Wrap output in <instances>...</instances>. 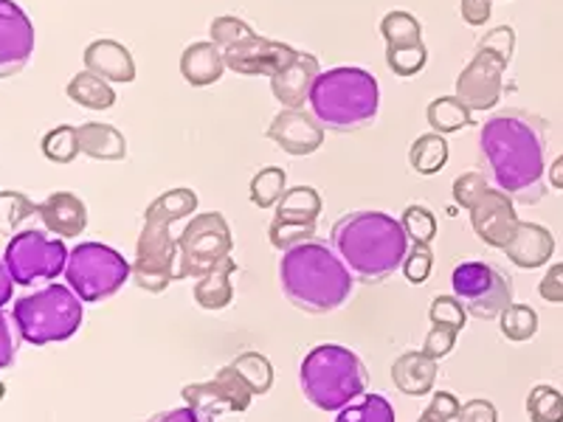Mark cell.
Here are the masks:
<instances>
[{"label":"cell","instance_id":"6da1fadb","mask_svg":"<svg viewBox=\"0 0 563 422\" xmlns=\"http://www.w3.org/2000/svg\"><path fill=\"white\" fill-rule=\"evenodd\" d=\"M479 149L496 189L519 203L547 198V122L525 110H501L479 130Z\"/></svg>","mask_w":563,"mask_h":422},{"label":"cell","instance_id":"7a4b0ae2","mask_svg":"<svg viewBox=\"0 0 563 422\" xmlns=\"http://www.w3.org/2000/svg\"><path fill=\"white\" fill-rule=\"evenodd\" d=\"M330 243L352 276L364 285H380L389 279L397 268H404L411 248L400 220L386 211H350L335 220Z\"/></svg>","mask_w":563,"mask_h":422},{"label":"cell","instance_id":"3957f363","mask_svg":"<svg viewBox=\"0 0 563 422\" xmlns=\"http://www.w3.org/2000/svg\"><path fill=\"white\" fill-rule=\"evenodd\" d=\"M279 285L294 308L324 315L350 301L355 276L330 245L310 240L282 254Z\"/></svg>","mask_w":563,"mask_h":422},{"label":"cell","instance_id":"277c9868","mask_svg":"<svg viewBox=\"0 0 563 422\" xmlns=\"http://www.w3.org/2000/svg\"><path fill=\"white\" fill-rule=\"evenodd\" d=\"M198 209V195L192 189H169L158 195L144 211V229L135 243L133 281L147 293H164L169 281H178V237L173 225L186 220Z\"/></svg>","mask_w":563,"mask_h":422},{"label":"cell","instance_id":"5b68a950","mask_svg":"<svg viewBox=\"0 0 563 422\" xmlns=\"http://www.w3.org/2000/svg\"><path fill=\"white\" fill-rule=\"evenodd\" d=\"M310 113L324 130L358 133L378 119L380 88L369 70L355 65L321 70L310 90Z\"/></svg>","mask_w":563,"mask_h":422},{"label":"cell","instance_id":"8992f818","mask_svg":"<svg viewBox=\"0 0 563 422\" xmlns=\"http://www.w3.org/2000/svg\"><path fill=\"white\" fill-rule=\"evenodd\" d=\"M301 395L310 406L327 414H339L344 406L366 395L369 375L364 360L341 344H319L299 366Z\"/></svg>","mask_w":563,"mask_h":422},{"label":"cell","instance_id":"52a82bcc","mask_svg":"<svg viewBox=\"0 0 563 422\" xmlns=\"http://www.w3.org/2000/svg\"><path fill=\"white\" fill-rule=\"evenodd\" d=\"M12 319L20 338L34 346L59 344L79 333L82 299L65 285H48L32 296L14 301Z\"/></svg>","mask_w":563,"mask_h":422},{"label":"cell","instance_id":"ba28073f","mask_svg":"<svg viewBox=\"0 0 563 422\" xmlns=\"http://www.w3.org/2000/svg\"><path fill=\"white\" fill-rule=\"evenodd\" d=\"M516 52L512 26H499L485 34L471 63L456 77V99L471 113H485L501 102L505 93V70Z\"/></svg>","mask_w":563,"mask_h":422},{"label":"cell","instance_id":"9c48e42d","mask_svg":"<svg viewBox=\"0 0 563 422\" xmlns=\"http://www.w3.org/2000/svg\"><path fill=\"white\" fill-rule=\"evenodd\" d=\"M65 279L82 301H104L133 279V265L110 245L82 243L68 254Z\"/></svg>","mask_w":563,"mask_h":422},{"label":"cell","instance_id":"30bf717a","mask_svg":"<svg viewBox=\"0 0 563 422\" xmlns=\"http://www.w3.org/2000/svg\"><path fill=\"white\" fill-rule=\"evenodd\" d=\"M234 240L231 229L220 211H206L186 223L178 234V281L200 279L211 268H218L223 259H229Z\"/></svg>","mask_w":563,"mask_h":422},{"label":"cell","instance_id":"8fae6325","mask_svg":"<svg viewBox=\"0 0 563 422\" xmlns=\"http://www.w3.org/2000/svg\"><path fill=\"white\" fill-rule=\"evenodd\" d=\"M451 288L456 299L465 304L467 315L479 321L499 319L512 304V279L487 263L467 259L451 274Z\"/></svg>","mask_w":563,"mask_h":422},{"label":"cell","instance_id":"7c38bea8","mask_svg":"<svg viewBox=\"0 0 563 422\" xmlns=\"http://www.w3.org/2000/svg\"><path fill=\"white\" fill-rule=\"evenodd\" d=\"M68 254L70 251L65 248L63 240L45 237L40 231H20L9 240L7 251H3V263H7L14 285L29 288L34 281H48L65 274Z\"/></svg>","mask_w":563,"mask_h":422},{"label":"cell","instance_id":"4fadbf2b","mask_svg":"<svg viewBox=\"0 0 563 422\" xmlns=\"http://www.w3.org/2000/svg\"><path fill=\"white\" fill-rule=\"evenodd\" d=\"M254 397L251 386L240 378L231 364L223 366L206 384L184 386V403L203 422H218L225 414H243V411H249Z\"/></svg>","mask_w":563,"mask_h":422},{"label":"cell","instance_id":"5bb4252c","mask_svg":"<svg viewBox=\"0 0 563 422\" xmlns=\"http://www.w3.org/2000/svg\"><path fill=\"white\" fill-rule=\"evenodd\" d=\"M321 214V195L313 186H294L282 195L276 203L274 223L268 229L271 245L276 251H290L301 243H310L316 237V220Z\"/></svg>","mask_w":563,"mask_h":422},{"label":"cell","instance_id":"9a60e30c","mask_svg":"<svg viewBox=\"0 0 563 422\" xmlns=\"http://www.w3.org/2000/svg\"><path fill=\"white\" fill-rule=\"evenodd\" d=\"M223 57L225 68H231L240 77H274L282 68H288L299 57V52L294 45L279 43V40L251 34V37L240 40L238 45L225 48Z\"/></svg>","mask_w":563,"mask_h":422},{"label":"cell","instance_id":"2e32d148","mask_svg":"<svg viewBox=\"0 0 563 422\" xmlns=\"http://www.w3.org/2000/svg\"><path fill=\"white\" fill-rule=\"evenodd\" d=\"M34 54V26L14 0H0V79L18 77Z\"/></svg>","mask_w":563,"mask_h":422},{"label":"cell","instance_id":"e0dca14e","mask_svg":"<svg viewBox=\"0 0 563 422\" xmlns=\"http://www.w3.org/2000/svg\"><path fill=\"white\" fill-rule=\"evenodd\" d=\"M519 211H516V200L501 189H487L485 198L471 209V225L474 234L490 248L505 251V245L516 237L519 231Z\"/></svg>","mask_w":563,"mask_h":422},{"label":"cell","instance_id":"ac0fdd59","mask_svg":"<svg viewBox=\"0 0 563 422\" xmlns=\"http://www.w3.org/2000/svg\"><path fill=\"white\" fill-rule=\"evenodd\" d=\"M265 135L274 141L276 147L285 149L288 155H296V158H301V155H313L316 149H321V144H324V127H321L319 119L305 108L279 110Z\"/></svg>","mask_w":563,"mask_h":422},{"label":"cell","instance_id":"d6986e66","mask_svg":"<svg viewBox=\"0 0 563 422\" xmlns=\"http://www.w3.org/2000/svg\"><path fill=\"white\" fill-rule=\"evenodd\" d=\"M319 74V59L308 52H299V57H296L288 68H282L279 74L271 77V90H274L276 102H279L282 108H305V104L310 102V90H313Z\"/></svg>","mask_w":563,"mask_h":422},{"label":"cell","instance_id":"ffe728a7","mask_svg":"<svg viewBox=\"0 0 563 422\" xmlns=\"http://www.w3.org/2000/svg\"><path fill=\"white\" fill-rule=\"evenodd\" d=\"M85 70L102 77L104 82H133L135 79V59L130 48L119 40H93L82 54Z\"/></svg>","mask_w":563,"mask_h":422},{"label":"cell","instance_id":"44dd1931","mask_svg":"<svg viewBox=\"0 0 563 422\" xmlns=\"http://www.w3.org/2000/svg\"><path fill=\"white\" fill-rule=\"evenodd\" d=\"M555 254V237H552V231L544 229V225L538 223H525L521 220L519 231H516V237L505 245V256L510 259L516 268H541L547 265Z\"/></svg>","mask_w":563,"mask_h":422},{"label":"cell","instance_id":"7402d4cb","mask_svg":"<svg viewBox=\"0 0 563 422\" xmlns=\"http://www.w3.org/2000/svg\"><path fill=\"white\" fill-rule=\"evenodd\" d=\"M37 218L52 234L79 237L88 225V206L74 192H54L37 206Z\"/></svg>","mask_w":563,"mask_h":422},{"label":"cell","instance_id":"603a6c76","mask_svg":"<svg viewBox=\"0 0 563 422\" xmlns=\"http://www.w3.org/2000/svg\"><path fill=\"white\" fill-rule=\"evenodd\" d=\"M225 74V57L218 45L211 40H200V43L186 45L180 54V77L192 88H209V85L220 82Z\"/></svg>","mask_w":563,"mask_h":422},{"label":"cell","instance_id":"cb8c5ba5","mask_svg":"<svg viewBox=\"0 0 563 422\" xmlns=\"http://www.w3.org/2000/svg\"><path fill=\"white\" fill-rule=\"evenodd\" d=\"M391 380H395L397 391H404L406 397L431 395L437 384V360L422 349L404 352L391 364Z\"/></svg>","mask_w":563,"mask_h":422},{"label":"cell","instance_id":"d4e9b609","mask_svg":"<svg viewBox=\"0 0 563 422\" xmlns=\"http://www.w3.org/2000/svg\"><path fill=\"white\" fill-rule=\"evenodd\" d=\"M79 153L93 160H124L128 158V138L113 124L85 122L77 127Z\"/></svg>","mask_w":563,"mask_h":422},{"label":"cell","instance_id":"484cf974","mask_svg":"<svg viewBox=\"0 0 563 422\" xmlns=\"http://www.w3.org/2000/svg\"><path fill=\"white\" fill-rule=\"evenodd\" d=\"M238 270L234 256L223 259L218 268H211L209 274L200 276L195 281V301L203 310H225L234 301V285H231V274Z\"/></svg>","mask_w":563,"mask_h":422},{"label":"cell","instance_id":"4316f807","mask_svg":"<svg viewBox=\"0 0 563 422\" xmlns=\"http://www.w3.org/2000/svg\"><path fill=\"white\" fill-rule=\"evenodd\" d=\"M65 93H68L70 102L88 110H110L115 104L113 85L104 82L97 74H90V70H82V74L70 79Z\"/></svg>","mask_w":563,"mask_h":422},{"label":"cell","instance_id":"83f0119b","mask_svg":"<svg viewBox=\"0 0 563 422\" xmlns=\"http://www.w3.org/2000/svg\"><path fill=\"white\" fill-rule=\"evenodd\" d=\"M409 164L417 175H437L449 164V141L440 133H426L411 144Z\"/></svg>","mask_w":563,"mask_h":422},{"label":"cell","instance_id":"f1b7e54d","mask_svg":"<svg viewBox=\"0 0 563 422\" xmlns=\"http://www.w3.org/2000/svg\"><path fill=\"white\" fill-rule=\"evenodd\" d=\"M426 119H429L431 130L440 135L456 133V130L474 124V113H471L456 97L434 99V102L429 104V110H426Z\"/></svg>","mask_w":563,"mask_h":422},{"label":"cell","instance_id":"f546056e","mask_svg":"<svg viewBox=\"0 0 563 422\" xmlns=\"http://www.w3.org/2000/svg\"><path fill=\"white\" fill-rule=\"evenodd\" d=\"M285 192H288V175L282 167H263L251 178L249 198L256 209H274Z\"/></svg>","mask_w":563,"mask_h":422},{"label":"cell","instance_id":"4dcf8cb0","mask_svg":"<svg viewBox=\"0 0 563 422\" xmlns=\"http://www.w3.org/2000/svg\"><path fill=\"white\" fill-rule=\"evenodd\" d=\"M335 422H395V409L386 397L366 391L335 414Z\"/></svg>","mask_w":563,"mask_h":422},{"label":"cell","instance_id":"1f68e13d","mask_svg":"<svg viewBox=\"0 0 563 422\" xmlns=\"http://www.w3.org/2000/svg\"><path fill=\"white\" fill-rule=\"evenodd\" d=\"M380 34L386 40V48H400V45L422 43V23L415 14L395 9L380 20Z\"/></svg>","mask_w":563,"mask_h":422},{"label":"cell","instance_id":"d6a6232c","mask_svg":"<svg viewBox=\"0 0 563 422\" xmlns=\"http://www.w3.org/2000/svg\"><path fill=\"white\" fill-rule=\"evenodd\" d=\"M231 366L238 369V375L251 386L254 395H268L271 386H274V366L260 352H243L231 360Z\"/></svg>","mask_w":563,"mask_h":422},{"label":"cell","instance_id":"836d02e7","mask_svg":"<svg viewBox=\"0 0 563 422\" xmlns=\"http://www.w3.org/2000/svg\"><path fill=\"white\" fill-rule=\"evenodd\" d=\"M499 330L507 341H512V344H525V341L536 338L538 313L530 304H510V308L499 315Z\"/></svg>","mask_w":563,"mask_h":422},{"label":"cell","instance_id":"e575fe53","mask_svg":"<svg viewBox=\"0 0 563 422\" xmlns=\"http://www.w3.org/2000/svg\"><path fill=\"white\" fill-rule=\"evenodd\" d=\"M43 155L52 164H70L79 155V133L74 124H59L43 138Z\"/></svg>","mask_w":563,"mask_h":422},{"label":"cell","instance_id":"d590c367","mask_svg":"<svg viewBox=\"0 0 563 422\" xmlns=\"http://www.w3.org/2000/svg\"><path fill=\"white\" fill-rule=\"evenodd\" d=\"M37 214V206L29 195L23 192H0V234L12 237L20 223H26L29 218Z\"/></svg>","mask_w":563,"mask_h":422},{"label":"cell","instance_id":"8d00e7d4","mask_svg":"<svg viewBox=\"0 0 563 422\" xmlns=\"http://www.w3.org/2000/svg\"><path fill=\"white\" fill-rule=\"evenodd\" d=\"M530 422H563V395L555 386H536L527 397Z\"/></svg>","mask_w":563,"mask_h":422},{"label":"cell","instance_id":"74e56055","mask_svg":"<svg viewBox=\"0 0 563 422\" xmlns=\"http://www.w3.org/2000/svg\"><path fill=\"white\" fill-rule=\"evenodd\" d=\"M400 225H404L406 237L417 245H431V240L437 237V218L429 206L411 203L409 209L404 211Z\"/></svg>","mask_w":563,"mask_h":422},{"label":"cell","instance_id":"f35d334b","mask_svg":"<svg viewBox=\"0 0 563 422\" xmlns=\"http://www.w3.org/2000/svg\"><path fill=\"white\" fill-rule=\"evenodd\" d=\"M429 63V52L426 43L415 45H400V48H386V65L397 77H417Z\"/></svg>","mask_w":563,"mask_h":422},{"label":"cell","instance_id":"ab89813d","mask_svg":"<svg viewBox=\"0 0 563 422\" xmlns=\"http://www.w3.org/2000/svg\"><path fill=\"white\" fill-rule=\"evenodd\" d=\"M209 34H211V43L218 45L220 52H225V48L238 45L240 40L251 37V34H256V32L249 26V23H245V20L231 18V14H223V18L211 20Z\"/></svg>","mask_w":563,"mask_h":422},{"label":"cell","instance_id":"60d3db41","mask_svg":"<svg viewBox=\"0 0 563 422\" xmlns=\"http://www.w3.org/2000/svg\"><path fill=\"white\" fill-rule=\"evenodd\" d=\"M429 319L431 324H442V326H451L456 333H462L467 324V310L456 296H437L431 301V310H429Z\"/></svg>","mask_w":563,"mask_h":422},{"label":"cell","instance_id":"b9f144b4","mask_svg":"<svg viewBox=\"0 0 563 422\" xmlns=\"http://www.w3.org/2000/svg\"><path fill=\"white\" fill-rule=\"evenodd\" d=\"M487 189H490V180L482 173L460 175V178L454 180V203L460 206V209L471 211L482 198H485Z\"/></svg>","mask_w":563,"mask_h":422},{"label":"cell","instance_id":"7bdbcfd3","mask_svg":"<svg viewBox=\"0 0 563 422\" xmlns=\"http://www.w3.org/2000/svg\"><path fill=\"white\" fill-rule=\"evenodd\" d=\"M431 268H434V254H431V245H417L411 243L409 254L404 259V274L411 285H422L429 279Z\"/></svg>","mask_w":563,"mask_h":422},{"label":"cell","instance_id":"ee69618b","mask_svg":"<svg viewBox=\"0 0 563 422\" xmlns=\"http://www.w3.org/2000/svg\"><path fill=\"white\" fill-rule=\"evenodd\" d=\"M460 409L462 403L451 391H434L431 403L417 417V422H454L460 417Z\"/></svg>","mask_w":563,"mask_h":422},{"label":"cell","instance_id":"f6af8a7d","mask_svg":"<svg viewBox=\"0 0 563 422\" xmlns=\"http://www.w3.org/2000/svg\"><path fill=\"white\" fill-rule=\"evenodd\" d=\"M456 330H451V326H442V324H431L429 335H426V344H422V352L426 355H431L434 360L445 358V355H451L456 346Z\"/></svg>","mask_w":563,"mask_h":422},{"label":"cell","instance_id":"bcb514c9","mask_svg":"<svg viewBox=\"0 0 563 422\" xmlns=\"http://www.w3.org/2000/svg\"><path fill=\"white\" fill-rule=\"evenodd\" d=\"M538 293L550 304H563V263L552 265L544 274V279L538 281Z\"/></svg>","mask_w":563,"mask_h":422},{"label":"cell","instance_id":"7dc6e473","mask_svg":"<svg viewBox=\"0 0 563 422\" xmlns=\"http://www.w3.org/2000/svg\"><path fill=\"white\" fill-rule=\"evenodd\" d=\"M456 422H499V414L490 400H467L460 409Z\"/></svg>","mask_w":563,"mask_h":422},{"label":"cell","instance_id":"c3c4849f","mask_svg":"<svg viewBox=\"0 0 563 422\" xmlns=\"http://www.w3.org/2000/svg\"><path fill=\"white\" fill-rule=\"evenodd\" d=\"M462 20H465L467 26H485L487 20H490L493 12V0H462L460 3Z\"/></svg>","mask_w":563,"mask_h":422},{"label":"cell","instance_id":"681fc988","mask_svg":"<svg viewBox=\"0 0 563 422\" xmlns=\"http://www.w3.org/2000/svg\"><path fill=\"white\" fill-rule=\"evenodd\" d=\"M14 355H18V341L12 335V324H9V315L0 310V369L12 366Z\"/></svg>","mask_w":563,"mask_h":422},{"label":"cell","instance_id":"f907efd6","mask_svg":"<svg viewBox=\"0 0 563 422\" xmlns=\"http://www.w3.org/2000/svg\"><path fill=\"white\" fill-rule=\"evenodd\" d=\"M147 422H203L198 414H195L189 406H184V409H173V411H161V414L150 417Z\"/></svg>","mask_w":563,"mask_h":422},{"label":"cell","instance_id":"816d5d0a","mask_svg":"<svg viewBox=\"0 0 563 422\" xmlns=\"http://www.w3.org/2000/svg\"><path fill=\"white\" fill-rule=\"evenodd\" d=\"M12 290H14L12 274H9L7 263H0V308H7L9 301H12Z\"/></svg>","mask_w":563,"mask_h":422},{"label":"cell","instance_id":"f5cc1de1","mask_svg":"<svg viewBox=\"0 0 563 422\" xmlns=\"http://www.w3.org/2000/svg\"><path fill=\"white\" fill-rule=\"evenodd\" d=\"M547 178H550V186L563 189V155H558V158L552 160L550 169H547Z\"/></svg>","mask_w":563,"mask_h":422},{"label":"cell","instance_id":"db71d44e","mask_svg":"<svg viewBox=\"0 0 563 422\" xmlns=\"http://www.w3.org/2000/svg\"><path fill=\"white\" fill-rule=\"evenodd\" d=\"M3 397H7V386L0 384V400H3Z\"/></svg>","mask_w":563,"mask_h":422}]
</instances>
